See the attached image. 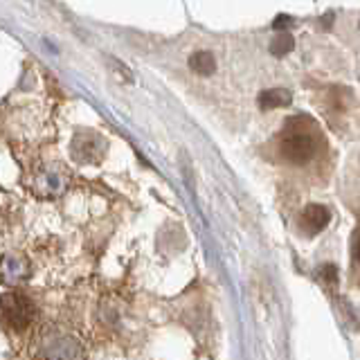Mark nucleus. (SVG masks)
<instances>
[{"label": "nucleus", "mask_w": 360, "mask_h": 360, "mask_svg": "<svg viewBox=\"0 0 360 360\" xmlns=\"http://www.w3.org/2000/svg\"><path fill=\"white\" fill-rule=\"evenodd\" d=\"M322 135L315 122L307 115H295L286 122L284 131L279 133L277 149L288 165L304 167L313 162L322 151Z\"/></svg>", "instance_id": "1"}, {"label": "nucleus", "mask_w": 360, "mask_h": 360, "mask_svg": "<svg viewBox=\"0 0 360 360\" xmlns=\"http://www.w3.org/2000/svg\"><path fill=\"white\" fill-rule=\"evenodd\" d=\"M37 304L30 295L20 290H11L0 295V326L9 333H22L27 331V326L37 320Z\"/></svg>", "instance_id": "2"}, {"label": "nucleus", "mask_w": 360, "mask_h": 360, "mask_svg": "<svg viewBox=\"0 0 360 360\" xmlns=\"http://www.w3.org/2000/svg\"><path fill=\"white\" fill-rule=\"evenodd\" d=\"M331 214L324 205H309L304 207L302 214H300V228L304 230V234H318L326 228V223H329Z\"/></svg>", "instance_id": "3"}, {"label": "nucleus", "mask_w": 360, "mask_h": 360, "mask_svg": "<svg viewBox=\"0 0 360 360\" xmlns=\"http://www.w3.org/2000/svg\"><path fill=\"white\" fill-rule=\"evenodd\" d=\"M292 101V95L284 88H275V90H266V93L259 95V106L264 110L268 108H277V106H288Z\"/></svg>", "instance_id": "4"}, {"label": "nucleus", "mask_w": 360, "mask_h": 360, "mask_svg": "<svg viewBox=\"0 0 360 360\" xmlns=\"http://www.w3.org/2000/svg\"><path fill=\"white\" fill-rule=\"evenodd\" d=\"M189 68L198 75H212L214 68H217V61H214V56L210 52H196L189 59Z\"/></svg>", "instance_id": "5"}, {"label": "nucleus", "mask_w": 360, "mask_h": 360, "mask_svg": "<svg viewBox=\"0 0 360 360\" xmlns=\"http://www.w3.org/2000/svg\"><path fill=\"white\" fill-rule=\"evenodd\" d=\"M290 50H292V37H290V34H279V37L273 41V45H270V52L277 54V56H284Z\"/></svg>", "instance_id": "6"}]
</instances>
